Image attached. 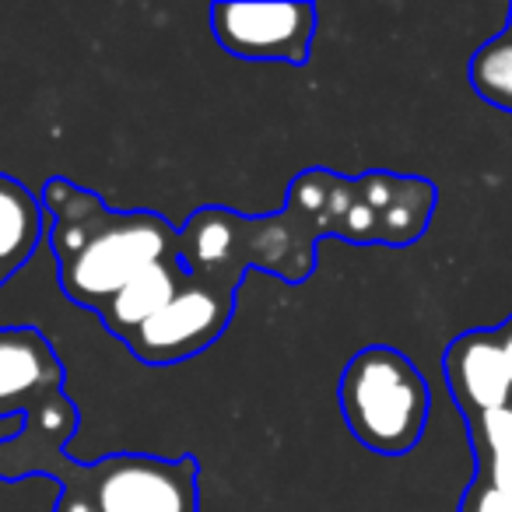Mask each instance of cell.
Segmentation results:
<instances>
[{
  "mask_svg": "<svg viewBox=\"0 0 512 512\" xmlns=\"http://www.w3.org/2000/svg\"><path fill=\"white\" fill-rule=\"evenodd\" d=\"M211 22L214 39L242 60L302 64L313 39L309 4H218Z\"/></svg>",
  "mask_w": 512,
  "mask_h": 512,
  "instance_id": "3",
  "label": "cell"
},
{
  "mask_svg": "<svg viewBox=\"0 0 512 512\" xmlns=\"http://www.w3.org/2000/svg\"><path fill=\"white\" fill-rule=\"evenodd\" d=\"M470 85L484 102L512 113V36L484 43L470 60Z\"/></svg>",
  "mask_w": 512,
  "mask_h": 512,
  "instance_id": "11",
  "label": "cell"
},
{
  "mask_svg": "<svg viewBox=\"0 0 512 512\" xmlns=\"http://www.w3.org/2000/svg\"><path fill=\"white\" fill-rule=\"evenodd\" d=\"M179 295L176 271L169 264H155L144 274H137L123 292H116L106 306V320L113 323V330L120 334H137L151 316H158L172 299Z\"/></svg>",
  "mask_w": 512,
  "mask_h": 512,
  "instance_id": "7",
  "label": "cell"
},
{
  "mask_svg": "<svg viewBox=\"0 0 512 512\" xmlns=\"http://www.w3.org/2000/svg\"><path fill=\"white\" fill-rule=\"evenodd\" d=\"M99 512H193L197 491H193L190 463H162V460H116L99 481Z\"/></svg>",
  "mask_w": 512,
  "mask_h": 512,
  "instance_id": "4",
  "label": "cell"
},
{
  "mask_svg": "<svg viewBox=\"0 0 512 512\" xmlns=\"http://www.w3.org/2000/svg\"><path fill=\"white\" fill-rule=\"evenodd\" d=\"M228 246V228L225 225H204L197 235V253L200 260H218Z\"/></svg>",
  "mask_w": 512,
  "mask_h": 512,
  "instance_id": "13",
  "label": "cell"
},
{
  "mask_svg": "<svg viewBox=\"0 0 512 512\" xmlns=\"http://www.w3.org/2000/svg\"><path fill=\"white\" fill-rule=\"evenodd\" d=\"M498 341H502V355H505V365H509V379H512V316L502 323V327H495Z\"/></svg>",
  "mask_w": 512,
  "mask_h": 512,
  "instance_id": "14",
  "label": "cell"
},
{
  "mask_svg": "<svg viewBox=\"0 0 512 512\" xmlns=\"http://www.w3.org/2000/svg\"><path fill=\"white\" fill-rule=\"evenodd\" d=\"M169 232L155 218H127L106 225L67 260V292L81 302H109L137 274L162 264Z\"/></svg>",
  "mask_w": 512,
  "mask_h": 512,
  "instance_id": "2",
  "label": "cell"
},
{
  "mask_svg": "<svg viewBox=\"0 0 512 512\" xmlns=\"http://www.w3.org/2000/svg\"><path fill=\"white\" fill-rule=\"evenodd\" d=\"M460 512H512V498L498 495V491H491L474 481L467 488V495H463Z\"/></svg>",
  "mask_w": 512,
  "mask_h": 512,
  "instance_id": "12",
  "label": "cell"
},
{
  "mask_svg": "<svg viewBox=\"0 0 512 512\" xmlns=\"http://www.w3.org/2000/svg\"><path fill=\"white\" fill-rule=\"evenodd\" d=\"M446 383L460 411L481 418L512 404V379L495 330H470L446 348Z\"/></svg>",
  "mask_w": 512,
  "mask_h": 512,
  "instance_id": "5",
  "label": "cell"
},
{
  "mask_svg": "<svg viewBox=\"0 0 512 512\" xmlns=\"http://www.w3.org/2000/svg\"><path fill=\"white\" fill-rule=\"evenodd\" d=\"M470 439L477 456V484L512 498V404L470 418Z\"/></svg>",
  "mask_w": 512,
  "mask_h": 512,
  "instance_id": "8",
  "label": "cell"
},
{
  "mask_svg": "<svg viewBox=\"0 0 512 512\" xmlns=\"http://www.w3.org/2000/svg\"><path fill=\"white\" fill-rule=\"evenodd\" d=\"M39 239V207L11 179H0V274L18 267Z\"/></svg>",
  "mask_w": 512,
  "mask_h": 512,
  "instance_id": "10",
  "label": "cell"
},
{
  "mask_svg": "<svg viewBox=\"0 0 512 512\" xmlns=\"http://www.w3.org/2000/svg\"><path fill=\"white\" fill-rule=\"evenodd\" d=\"M53 372V355L29 330H0V400L36 390Z\"/></svg>",
  "mask_w": 512,
  "mask_h": 512,
  "instance_id": "9",
  "label": "cell"
},
{
  "mask_svg": "<svg viewBox=\"0 0 512 512\" xmlns=\"http://www.w3.org/2000/svg\"><path fill=\"white\" fill-rule=\"evenodd\" d=\"M341 411L362 446L400 456L418 446L428 418V386L421 372L393 348H365L341 379Z\"/></svg>",
  "mask_w": 512,
  "mask_h": 512,
  "instance_id": "1",
  "label": "cell"
},
{
  "mask_svg": "<svg viewBox=\"0 0 512 512\" xmlns=\"http://www.w3.org/2000/svg\"><path fill=\"white\" fill-rule=\"evenodd\" d=\"M505 36H512V8H509V25H505Z\"/></svg>",
  "mask_w": 512,
  "mask_h": 512,
  "instance_id": "15",
  "label": "cell"
},
{
  "mask_svg": "<svg viewBox=\"0 0 512 512\" xmlns=\"http://www.w3.org/2000/svg\"><path fill=\"white\" fill-rule=\"evenodd\" d=\"M225 327V302L207 288H179V295L134 334V348L148 362H172L200 351Z\"/></svg>",
  "mask_w": 512,
  "mask_h": 512,
  "instance_id": "6",
  "label": "cell"
}]
</instances>
